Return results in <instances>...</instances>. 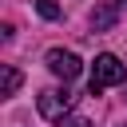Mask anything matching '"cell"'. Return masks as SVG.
<instances>
[{
  "label": "cell",
  "mask_w": 127,
  "mask_h": 127,
  "mask_svg": "<svg viewBox=\"0 0 127 127\" xmlns=\"http://www.w3.org/2000/svg\"><path fill=\"white\" fill-rule=\"evenodd\" d=\"M123 4H127V0H123Z\"/></svg>",
  "instance_id": "obj_8"
},
{
  "label": "cell",
  "mask_w": 127,
  "mask_h": 127,
  "mask_svg": "<svg viewBox=\"0 0 127 127\" xmlns=\"http://www.w3.org/2000/svg\"><path fill=\"white\" fill-rule=\"evenodd\" d=\"M60 127H91V119H83V115H64Z\"/></svg>",
  "instance_id": "obj_7"
},
{
  "label": "cell",
  "mask_w": 127,
  "mask_h": 127,
  "mask_svg": "<svg viewBox=\"0 0 127 127\" xmlns=\"http://www.w3.org/2000/svg\"><path fill=\"white\" fill-rule=\"evenodd\" d=\"M127 79V64L119 60V56H111V52H103V56H95V64H91V95L95 91H103V87H115V83H123Z\"/></svg>",
  "instance_id": "obj_1"
},
{
  "label": "cell",
  "mask_w": 127,
  "mask_h": 127,
  "mask_svg": "<svg viewBox=\"0 0 127 127\" xmlns=\"http://www.w3.org/2000/svg\"><path fill=\"white\" fill-rule=\"evenodd\" d=\"M36 12H40L44 20H60V4H56V0H36Z\"/></svg>",
  "instance_id": "obj_6"
},
{
  "label": "cell",
  "mask_w": 127,
  "mask_h": 127,
  "mask_svg": "<svg viewBox=\"0 0 127 127\" xmlns=\"http://www.w3.org/2000/svg\"><path fill=\"white\" fill-rule=\"evenodd\" d=\"M71 103H75V95H71L67 87H64V91H60V87H52V91H44V95H40V103H36V107H40V115H44V119H56V123H60L64 115H71Z\"/></svg>",
  "instance_id": "obj_2"
},
{
  "label": "cell",
  "mask_w": 127,
  "mask_h": 127,
  "mask_svg": "<svg viewBox=\"0 0 127 127\" xmlns=\"http://www.w3.org/2000/svg\"><path fill=\"white\" fill-rule=\"evenodd\" d=\"M115 16H119V4H99V8L91 12V28H95V32H107V28L115 24Z\"/></svg>",
  "instance_id": "obj_4"
},
{
  "label": "cell",
  "mask_w": 127,
  "mask_h": 127,
  "mask_svg": "<svg viewBox=\"0 0 127 127\" xmlns=\"http://www.w3.org/2000/svg\"><path fill=\"white\" fill-rule=\"evenodd\" d=\"M20 79H24V75H20V71H16L12 64H4V67H0V95H16Z\"/></svg>",
  "instance_id": "obj_5"
},
{
  "label": "cell",
  "mask_w": 127,
  "mask_h": 127,
  "mask_svg": "<svg viewBox=\"0 0 127 127\" xmlns=\"http://www.w3.org/2000/svg\"><path fill=\"white\" fill-rule=\"evenodd\" d=\"M48 71H52V75H60V79L67 83V79H75V75L83 71V64H79V56H75V52L52 48V52H48Z\"/></svg>",
  "instance_id": "obj_3"
}]
</instances>
